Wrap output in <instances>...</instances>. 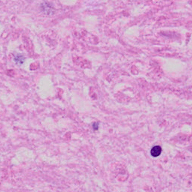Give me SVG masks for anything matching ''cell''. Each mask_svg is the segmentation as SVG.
I'll return each instance as SVG.
<instances>
[{"mask_svg": "<svg viewBox=\"0 0 192 192\" xmlns=\"http://www.w3.org/2000/svg\"><path fill=\"white\" fill-rule=\"evenodd\" d=\"M161 152H162V149L160 146H155L151 149V155H152V156L156 158L160 155Z\"/></svg>", "mask_w": 192, "mask_h": 192, "instance_id": "cell-1", "label": "cell"}, {"mask_svg": "<svg viewBox=\"0 0 192 192\" xmlns=\"http://www.w3.org/2000/svg\"><path fill=\"white\" fill-rule=\"evenodd\" d=\"M98 126L99 124L98 122L93 123V125H92V127H93V128L95 129V130H98Z\"/></svg>", "mask_w": 192, "mask_h": 192, "instance_id": "cell-2", "label": "cell"}]
</instances>
